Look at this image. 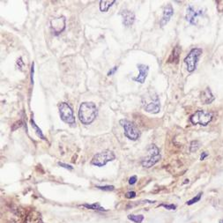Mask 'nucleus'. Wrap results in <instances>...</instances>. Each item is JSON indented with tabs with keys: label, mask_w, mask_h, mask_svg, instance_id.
Listing matches in <instances>:
<instances>
[{
	"label": "nucleus",
	"mask_w": 223,
	"mask_h": 223,
	"mask_svg": "<svg viewBox=\"0 0 223 223\" xmlns=\"http://www.w3.org/2000/svg\"><path fill=\"white\" fill-rule=\"evenodd\" d=\"M97 115V108L93 102L81 103L79 110V118L84 124H90Z\"/></svg>",
	"instance_id": "obj_1"
},
{
	"label": "nucleus",
	"mask_w": 223,
	"mask_h": 223,
	"mask_svg": "<svg viewBox=\"0 0 223 223\" xmlns=\"http://www.w3.org/2000/svg\"><path fill=\"white\" fill-rule=\"evenodd\" d=\"M161 156L160 153L159 148L155 145H150L147 148V157L144 158L141 161V164L144 168L149 169L153 167V165L156 164L160 160Z\"/></svg>",
	"instance_id": "obj_2"
},
{
	"label": "nucleus",
	"mask_w": 223,
	"mask_h": 223,
	"mask_svg": "<svg viewBox=\"0 0 223 223\" xmlns=\"http://www.w3.org/2000/svg\"><path fill=\"white\" fill-rule=\"evenodd\" d=\"M143 108L144 110L152 114H157L160 112L161 105H160V100L158 95L155 94L154 95L150 94L148 96H144L142 99Z\"/></svg>",
	"instance_id": "obj_3"
},
{
	"label": "nucleus",
	"mask_w": 223,
	"mask_h": 223,
	"mask_svg": "<svg viewBox=\"0 0 223 223\" xmlns=\"http://www.w3.org/2000/svg\"><path fill=\"white\" fill-rule=\"evenodd\" d=\"M115 158L113 152L110 150H105L101 153H96L91 161V164L96 167H103L109 161H114Z\"/></svg>",
	"instance_id": "obj_4"
},
{
	"label": "nucleus",
	"mask_w": 223,
	"mask_h": 223,
	"mask_svg": "<svg viewBox=\"0 0 223 223\" xmlns=\"http://www.w3.org/2000/svg\"><path fill=\"white\" fill-rule=\"evenodd\" d=\"M120 124L122 125V127L123 128L124 131V135L131 140H137L139 136L140 132L139 129L136 127V125L131 123L129 120L126 119H122L120 120Z\"/></svg>",
	"instance_id": "obj_5"
},
{
	"label": "nucleus",
	"mask_w": 223,
	"mask_h": 223,
	"mask_svg": "<svg viewBox=\"0 0 223 223\" xmlns=\"http://www.w3.org/2000/svg\"><path fill=\"white\" fill-rule=\"evenodd\" d=\"M212 119V113L204 111V110H198L190 116V122L193 124H200L203 126H206Z\"/></svg>",
	"instance_id": "obj_6"
},
{
	"label": "nucleus",
	"mask_w": 223,
	"mask_h": 223,
	"mask_svg": "<svg viewBox=\"0 0 223 223\" xmlns=\"http://www.w3.org/2000/svg\"><path fill=\"white\" fill-rule=\"evenodd\" d=\"M202 50L201 48H192L190 52L188 54V56L184 59V63L187 65V70L190 72H192L193 71H195L197 67V63L198 61V58L202 54Z\"/></svg>",
	"instance_id": "obj_7"
},
{
	"label": "nucleus",
	"mask_w": 223,
	"mask_h": 223,
	"mask_svg": "<svg viewBox=\"0 0 223 223\" xmlns=\"http://www.w3.org/2000/svg\"><path fill=\"white\" fill-rule=\"evenodd\" d=\"M59 108V113H60V116H61V119L68 123V124H71V125H74L76 123L75 121V117L73 115V111L72 110V108L70 107L69 104H67L65 102H62L59 104L58 106Z\"/></svg>",
	"instance_id": "obj_8"
},
{
	"label": "nucleus",
	"mask_w": 223,
	"mask_h": 223,
	"mask_svg": "<svg viewBox=\"0 0 223 223\" xmlns=\"http://www.w3.org/2000/svg\"><path fill=\"white\" fill-rule=\"evenodd\" d=\"M203 11L201 9H195L193 6L190 5L187 8V11H186V19L187 21L192 24V25H197L198 21L200 17L203 16Z\"/></svg>",
	"instance_id": "obj_9"
},
{
	"label": "nucleus",
	"mask_w": 223,
	"mask_h": 223,
	"mask_svg": "<svg viewBox=\"0 0 223 223\" xmlns=\"http://www.w3.org/2000/svg\"><path fill=\"white\" fill-rule=\"evenodd\" d=\"M50 24H51V27L54 30V32L56 35H58L61 32H63L65 28V18L64 16H62L59 18L54 19L50 21Z\"/></svg>",
	"instance_id": "obj_10"
},
{
	"label": "nucleus",
	"mask_w": 223,
	"mask_h": 223,
	"mask_svg": "<svg viewBox=\"0 0 223 223\" xmlns=\"http://www.w3.org/2000/svg\"><path fill=\"white\" fill-rule=\"evenodd\" d=\"M138 66V70L139 72V74L138 75V77L133 78V80L136 82H139L140 84L145 83V79H147L148 72H149V66L148 65H145V64H139L137 65Z\"/></svg>",
	"instance_id": "obj_11"
},
{
	"label": "nucleus",
	"mask_w": 223,
	"mask_h": 223,
	"mask_svg": "<svg viewBox=\"0 0 223 223\" xmlns=\"http://www.w3.org/2000/svg\"><path fill=\"white\" fill-rule=\"evenodd\" d=\"M173 14H174V9H173L172 5L170 4L167 5L166 6L164 7V10H163L162 19H161V21L160 22L161 26L164 27L165 25H166L170 21V19L173 16Z\"/></svg>",
	"instance_id": "obj_12"
},
{
	"label": "nucleus",
	"mask_w": 223,
	"mask_h": 223,
	"mask_svg": "<svg viewBox=\"0 0 223 223\" xmlns=\"http://www.w3.org/2000/svg\"><path fill=\"white\" fill-rule=\"evenodd\" d=\"M122 18H123V24L125 27H131L134 21H135V14L131 12L128 11V10H124L121 13Z\"/></svg>",
	"instance_id": "obj_13"
},
{
	"label": "nucleus",
	"mask_w": 223,
	"mask_h": 223,
	"mask_svg": "<svg viewBox=\"0 0 223 223\" xmlns=\"http://www.w3.org/2000/svg\"><path fill=\"white\" fill-rule=\"evenodd\" d=\"M200 99L204 104H210L211 102L214 101V96L212 94V91L210 90L209 87H207V88H206L202 92Z\"/></svg>",
	"instance_id": "obj_14"
},
{
	"label": "nucleus",
	"mask_w": 223,
	"mask_h": 223,
	"mask_svg": "<svg viewBox=\"0 0 223 223\" xmlns=\"http://www.w3.org/2000/svg\"><path fill=\"white\" fill-rule=\"evenodd\" d=\"M181 53V48L179 46H177L174 48V50L172 51V54L169 59V63H177L179 60V55Z\"/></svg>",
	"instance_id": "obj_15"
},
{
	"label": "nucleus",
	"mask_w": 223,
	"mask_h": 223,
	"mask_svg": "<svg viewBox=\"0 0 223 223\" xmlns=\"http://www.w3.org/2000/svg\"><path fill=\"white\" fill-rule=\"evenodd\" d=\"M115 3V0L111 1H106V0H102L100 1V10L102 12H108L110 7Z\"/></svg>",
	"instance_id": "obj_16"
},
{
	"label": "nucleus",
	"mask_w": 223,
	"mask_h": 223,
	"mask_svg": "<svg viewBox=\"0 0 223 223\" xmlns=\"http://www.w3.org/2000/svg\"><path fill=\"white\" fill-rule=\"evenodd\" d=\"M84 207L87 208V209H91V210H98V211H106V209H104L103 207H102L100 206L99 203H94L92 204V205H87V204H85L83 205Z\"/></svg>",
	"instance_id": "obj_17"
},
{
	"label": "nucleus",
	"mask_w": 223,
	"mask_h": 223,
	"mask_svg": "<svg viewBox=\"0 0 223 223\" xmlns=\"http://www.w3.org/2000/svg\"><path fill=\"white\" fill-rule=\"evenodd\" d=\"M31 125H32V128L35 131V132H36V134L40 137L41 139H45V137L43 136V134H42V130L38 127V126L36 125V123H35V121H34V119L32 118L31 119Z\"/></svg>",
	"instance_id": "obj_18"
},
{
	"label": "nucleus",
	"mask_w": 223,
	"mask_h": 223,
	"mask_svg": "<svg viewBox=\"0 0 223 223\" xmlns=\"http://www.w3.org/2000/svg\"><path fill=\"white\" fill-rule=\"evenodd\" d=\"M128 219L135 223H141L144 220V216L141 214H139V215L130 214V215H128Z\"/></svg>",
	"instance_id": "obj_19"
},
{
	"label": "nucleus",
	"mask_w": 223,
	"mask_h": 223,
	"mask_svg": "<svg viewBox=\"0 0 223 223\" xmlns=\"http://www.w3.org/2000/svg\"><path fill=\"white\" fill-rule=\"evenodd\" d=\"M199 147H200V142L198 140H193V141H191L190 145V153L197 152Z\"/></svg>",
	"instance_id": "obj_20"
},
{
	"label": "nucleus",
	"mask_w": 223,
	"mask_h": 223,
	"mask_svg": "<svg viewBox=\"0 0 223 223\" xmlns=\"http://www.w3.org/2000/svg\"><path fill=\"white\" fill-rule=\"evenodd\" d=\"M201 196H202V192H199L196 197H194L193 198H191L190 200H189V201L187 202V205L191 206V205H193V204H195V203L198 202V201L200 200V198H201Z\"/></svg>",
	"instance_id": "obj_21"
},
{
	"label": "nucleus",
	"mask_w": 223,
	"mask_h": 223,
	"mask_svg": "<svg viewBox=\"0 0 223 223\" xmlns=\"http://www.w3.org/2000/svg\"><path fill=\"white\" fill-rule=\"evenodd\" d=\"M96 188H98L99 190H106V191H110V190H113L115 189V187L113 185H105V186H96Z\"/></svg>",
	"instance_id": "obj_22"
},
{
	"label": "nucleus",
	"mask_w": 223,
	"mask_h": 223,
	"mask_svg": "<svg viewBox=\"0 0 223 223\" xmlns=\"http://www.w3.org/2000/svg\"><path fill=\"white\" fill-rule=\"evenodd\" d=\"M159 206H163V207H165L166 209H168V210H175L177 208V206L176 205H166V204H161V205H160Z\"/></svg>",
	"instance_id": "obj_23"
},
{
	"label": "nucleus",
	"mask_w": 223,
	"mask_h": 223,
	"mask_svg": "<svg viewBox=\"0 0 223 223\" xmlns=\"http://www.w3.org/2000/svg\"><path fill=\"white\" fill-rule=\"evenodd\" d=\"M58 165H59L60 167H63V168H64L66 169H70V170L73 169V167H72L71 165H67V164L63 163V162H58Z\"/></svg>",
	"instance_id": "obj_24"
},
{
	"label": "nucleus",
	"mask_w": 223,
	"mask_h": 223,
	"mask_svg": "<svg viewBox=\"0 0 223 223\" xmlns=\"http://www.w3.org/2000/svg\"><path fill=\"white\" fill-rule=\"evenodd\" d=\"M125 197L127 198H133L136 197V192L135 191H129L125 194Z\"/></svg>",
	"instance_id": "obj_25"
},
{
	"label": "nucleus",
	"mask_w": 223,
	"mask_h": 223,
	"mask_svg": "<svg viewBox=\"0 0 223 223\" xmlns=\"http://www.w3.org/2000/svg\"><path fill=\"white\" fill-rule=\"evenodd\" d=\"M22 125V122L21 121H19V122H17V123H15L14 124H13V131H15V130H17L18 128H19Z\"/></svg>",
	"instance_id": "obj_26"
},
{
	"label": "nucleus",
	"mask_w": 223,
	"mask_h": 223,
	"mask_svg": "<svg viewBox=\"0 0 223 223\" xmlns=\"http://www.w3.org/2000/svg\"><path fill=\"white\" fill-rule=\"evenodd\" d=\"M136 182H137V177L136 176H133V177H131V178H130V180H129V183L130 184H134V183H136Z\"/></svg>",
	"instance_id": "obj_27"
},
{
	"label": "nucleus",
	"mask_w": 223,
	"mask_h": 223,
	"mask_svg": "<svg viewBox=\"0 0 223 223\" xmlns=\"http://www.w3.org/2000/svg\"><path fill=\"white\" fill-rule=\"evenodd\" d=\"M117 70V66H115V67H113L112 69L108 72V76H110V75H113L115 72V71Z\"/></svg>",
	"instance_id": "obj_28"
},
{
	"label": "nucleus",
	"mask_w": 223,
	"mask_h": 223,
	"mask_svg": "<svg viewBox=\"0 0 223 223\" xmlns=\"http://www.w3.org/2000/svg\"><path fill=\"white\" fill-rule=\"evenodd\" d=\"M207 156H208V153H207L206 152H204V153H202V154L200 155V160H201V161H204Z\"/></svg>",
	"instance_id": "obj_29"
},
{
	"label": "nucleus",
	"mask_w": 223,
	"mask_h": 223,
	"mask_svg": "<svg viewBox=\"0 0 223 223\" xmlns=\"http://www.w3.org/2000/svg\"><path fill=\"white\" fill-rule=\"evenodd\" d=\"M33 77H34V63L32 64V69H31V83H32V84L34 83Z\"/></svg>",
	"instance_id": "obj_30"
},
{
	"label": "nucleus",
	"mask_w": 223,
	"mask_h": 223,
	"mask_svg": "<svg viewBox=\"0 0 223 223\" xmlns=\"http://www.w3.org/2000/svg\"><path fill=\"white\" fill-rule=\"evenodd\" d=\"M189 183V180H188V179H186V180H185V182H184L183 183Z\"/></svg>",
	"instance_id": "obj_31"
},
{
	"label": "nucleus",
	"mask_w": 223,
	"mask_h": 223,
	"mask_svg": "<svg viewBox=\"0 0 223 223\" xmlns=\"http://www.w3.org/2000/svg\"><path fill=\"white\" fill-rule=\"evenodd\" d=\"M220 223H223V219L220 220Z\"/></svg>",
	"instance_id": "obj_32"
}]
</instances>
